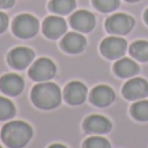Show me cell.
<instances>
[{"instance_id":"1","label":"cell","mask_w":148,"mask_h":148,"mask_svg":"<svg viewBox=\"0 0 148 148\" xmlns=\"http://www.w3.org/2000/svg\"><path fill=\"white\" fill-rule=\"evenodd\" d=\"M62 93L56 84L41 83L32 89V101L37 108L43 110H50L60 103Z\"/></svg>"},{"instance_id":"2","label":"cell","mask_w":148,"mask_h":148,"mask_svg":"<svg viewBox=\"0 0 148 148\" xmlns=\"http://www.w3.org/2000/svg\"><path fill=\"white\" fill-rule=\"evenodd\" d=\"M33 135L32 127L25 122L13 121L7 123L1 130V139L8 147L21 148L30 140Z\"/></svg>"},{"instance_id":"3","label":"cell","mask_w":148,"mask_h":148,"mask_svg":"<svg viewBox=\"0 0 148 148\" xmlns=\"http://www.w3.org/2000/svg\"><path fill=\"white\" fill-rule=\"evenodd\" d=\"M39 29V23L32 14H20L14 18L12 30L18 38H32Z\"/></svg>"},{"instance_id":"4","label":"cell","mask_w":148,"mask_h":148,"mask_svg":"<svg viewBox=\"0 0 148 148\" xmlns=\"http://www.w3.org/2000/svg\"><path fill=\"white\" fill-rule=\"evenodd\" d=\"M134 18L129 14L125 13H115L112 17L106 20V30L112 34H127L132 28H134Z\"/></svg>"},{"instance_id":"5","label":"cell","mask_w":148,"mask_h":148,"mask_svg":"<svg viewBox=\"0 0 148 148\" xmlns=\"http://www.w3.org/2000/svg\"><path fill=\"white\" fill-rule=\"evenodd\" d=\"M55 71L56 68L53 60L47 58H41L33 63L32 68L29 70V76L36 81H46L54 77Z\"/></svg>"},{"instance_id":"6","label":"cell","mask_w":148,"mask_h":148,"mask_svg":"<svg viewBox=\"0 0 148 148\" xmlns=\"http://www.w3.org/2000/svg\"><path fill=\"white\" fill-rule=\"evenodd\" d=\"M127 43L125 39L118 38V37H109L101 42L100 50L103 56L108 59H118L126 53Z\"/></svg>"},{"instance_id":"7","label":"cell","mask_w":148,"mask_h":148,"mask_svg":"<svg viewBox=\"0 0 148 148\" xmlns=\"http://www.w3.org/2000/svg\"><path fill=\"white\" fill-rule=\"evenodd\" d=\"M122 93L127 100H139L148 95V83L144 79L135 77L125 84Z\"/></svg>"},{"instance_id":"8","label":"cell","mask_w":148,"mask_h":148,"mask_svg":"<svg viewBox=\"0 0 148 148\" xmlns=\"http://www.w3.org/2000/svg\"><path fill=\"white\" fill-rule=\"evenodd\" d=\"M42 30L47 38L50 39H56L62 37L67 30V24L62 17L58 16H50L43 21L42 25Z\"/></svg>"},{"instance_id":"9","label":"cell","mask_w":148,"mask_h":148,"mask_svg":"<svg viewBox=\"0 0 148 148\" xmlns=\"http://www.w3.org/2000/svg\"><path fill=\"white\" fill-rule=\"evenodd\" d=\"M34 58V53L26 47H16L9 53L8 63L16 70H24L32 63Z\"/></svg>"},{"instance_id":"10","label":"cell","mask_w":148,"mask_h":148,"mask_svg":"<svg viewBox=\"0 0 148 148\" xmlns=\"http://www.w3.org/2000/svg\"><path fill=\"white\" fill-rule=\"evenodd\" d=\"M71 25L75 30L77 32H84V33H88L95 28L96 20L90 12L88 11H77L71 16L70 18Z\"/></svg>"},{"instance_id":"11","label":"cell","mask_w":148,"mask_h":148,"mask_svg":"<svg viewBox=\"0 0 148 148\" xmlns=\"http://www.w3.org/2000/svg\"><path fill=\"white\" fill-rule=\"evenodd\" d=\"M87 97V87L80 81H72L67 84L64 89V100L71 105H80Z\"/></svg>"},{"instance_id":"12","label":"cell","mask_w":148,"mask_h":148,"mask_svg":"<svg viewBox=\"0 0 148 148\" xmlns=\"http://www.w3.org/2000/svg\"><path fill=\"white\" fill-rule=\"evenodd\" d=\"M0 89L5 95L17 96L24 89V80L16 73H8L0 79Z\"/></svg>"},{"instance_id":"13","label":"cell","mask_w":148,"mask_h":148,"mask_svg":"<svg viewBox=\"0 0 148 148\" xmlns=\"http://www.w3.org/2000/svg\"><path fill=\"white\" fill-rule=\"evenodd\" d=\"M112 123L108 118L102 115H90L84 121V130L88 134H105L110 131Z\"/></svg>"},{"instance_id":"14","label":"cell","mask_w":148,"mask_h":148,"mask_svg":"<svg viewBox=\"0 0 148 148\" xmlns=\"http://www.w3.org/2000/svg\"><path fill=\"white\" fill-rule=\"evenodd\" d=\"M87 45V41L84 38L81 34L79 33H67L63 39L60 42V46L62 49L66 51V53H70V54H77V53H81L84 50Z\"/></svg>"},{"instance_id":"15","label":"cell","mask_w":148,"mask_h":148,"mask_svg":"<svg viewBox=\"0 0 148 148\" xmlns=\"http://www.w3.org/2000/svg\"><path fill=\"white\" fill-rule=\"evenodd\" d=\"M114 90L108 85H98L90 92V102L96 106H108L114 101Z\"/></svg>"},{"instance_id":"16","label":"cell","mask_w":148,"mask_h":148,"mask_svg":"<svg viewBox=\"0 0 148 148\" xmlns=\"http://www.w3.org/2000/svg\"><path fill=\"white\" fill-rule=\"evenodd\" d=\"M114 72L117 73L119 77H131V76L136 75L139 72V66L135 63L134 60L129 58L119 59L114 64Z\"/></svg>"},{"instance_id":"17","label":"cell","mask_w":148,"mask_h":148,"mask_svg":"<svg viewBox=\"0 0 148 148\" xmlns=\"http://www.w3.org/2000/svg\"><path fill=\"white\" fill-rule=\"evenodd\" d=\"M76 5L75 0H51V3L49 4L50 9L58 14H67L71 11H73Z\"/></svg>"},{"instance_id":"18","label":"cell","mask_w":148,"mask_h":148,"mask_svg":"<svg viewBox=\"0 0 148 148\" xmlns=\"http://www.w3.org/2000/svg\"><path fill=\"white\" fill-rule=\"evenodd\" d=\"M130 54L132 58L140 62L148 60V42L145 41H138L134 42L130 47Z\"/></svg>"},{"instance_id":"19","label":"cell","mask_w":148,"mask_h":148,"mask_svg":"<svg viewBox=\"0 0 148 148\" xmlns=\"http://www.w3.org/2000/svg\"><path fill=\"white\" fill-rule=\"evenodd\" d=\"M131 115L136 121H148V101H139L131 106Z\"/></svg>"},{"instance_id":"20","label":"cell","mask_w":148,"mask_h":148,"mask_svg":"<svg viewBox=\"0 0 148 148\" xmlns=\"http://www.w3.org/2000/svg\"><path fill=\"white\" fill-rule=\"evenodd\" d=\"M14 115V105L8 98L0 97V121L9 119Z\"/></svg>"},{"instance_id":"21","label":"cell","mask_w":148,"mask_h":148,"mask_svg":"<svg viewBox=\"0 0 148 148\" xmlns=\"http://www.w3.org/2000/svg\"><path fill=\"white\" fill-rule=\"evenodd\" d=\"M83 148H110V144L102 136H92L84 142Z\"/></svg>"},{"instance_id":"22","label":"cell","mask_w":148,"mask_h":148,"mask_svg":"<svg viewBox=\"0 0 148 148\" xmlns=\"http://www.w3.org/2000/svg\"><path fill=\"white\" fill-rule=\"evenodd\" d=\"M93 5L101 12H110L118 8L119 0H93Z\"/></svg>"},{"instance_id":"23","label":"cell","mask_w":148,"mask_h":148,"mask_svg":"<svg viewBox=\"0 0 148 148\" xmlns=\"http://www.w3.org/2000/svg\"><path fill=\"white\" fill-rule=\"evenodd\" d=\"M7 26H8V17L5 13L0 12V33H3L7 29Z\"/></svg>"},{"instance_id":"24","label":"cell","mask_w":148,"mask_h":148,"mask_svg":"<svg viewBox=\"0 0 148 148\" xmlns=\"http://www.w3.org/2000/svg\"><path fill=\"white\" fill-rule=\"evenodd\" d=\"M13 4H14V0H0V9L11 8Z\"/></svg>"},{"instance_id":"25","label":"cell","mask_w":148,"mask_h":148,"mask_svg":"<svg viewBox=\"0 0 148 148\" xmlns=\"http://www.w3.org/2000/svg\"><path fill=\"white\" fill-rule=\"evenodd\" d=\"M49 148H67V147H64L63 144H53V145H50Z\"/></svg>"},{"instance_id":"26","label":"cell","mask_w":148,"mask_h":148,"mask_svg":"<svg viewBox=\"0 0 148 148\" xmlns=\"http://www.w3.org/2000/svg\"><path fill=\"white\" fill-rule=\"evenodd\" d=\"M144 20H145V23L148 24V9L145 11V13H144Z\"/></svg>"},{"instance_id":"27","label":"cell","mask_w":148,"mask_h":148,"mask_svg":"<svg viewBox=\"0 0 148 148\" xmlns=\"http://www.w3.org/2000/svg\"><path fill=\"white\" fill-rule=\"evenodd\" d=\"M126 1H129V3H134V1H139V0H126Z\"/></svg>"},{"instance_id":"28","label":"cell","mask_w":148,"mask_h":148,"mask_svg":"<svg viewBox=\"0 0 148 148\" xmlns=\"http://www.w3.org/2000/svg\"><path fill=\"white\" fill-rule=\"evenodd\" d=\"M0 148H1V147H0Z\"/></svg>"}]
</instances>
